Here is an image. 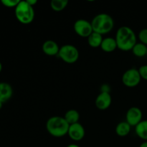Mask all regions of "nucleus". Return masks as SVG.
<instances>
[{"label":"nucleus","instance_id":"1","mask_svg":"<svg viewBox=\"0 0 147 147\" xmlns=\"http://www.w3.org/2000/svg\"><path fill=\"white\" fill-rule=\"evenodd\" d=\"M116 41L118 48L123 51H129L132 50L136 44V34L130 27L123 26L118 30Z\"/></svg>","mask_w":147,"mask_h":147},{"label":"nucleus","instance_id":"2","mask_svg":"<svg viewBox=\"0 0 147 147\" xmlns=\"http://www.w3.org/2000/svg\"><path fill=\"white\" fill-rule=\"evenodd\" d=\"M70 124L65 118L60 116H53L47 120L46 128L52 136L55 137H62L68 133Z\"/></svg>","mask_w":147,"mask_h":147},{"label":"nucleus","instance_id":"3","mask_svg":"<svg viewBox=\"0 0 147 147\" xmlns=\"http://www.w3.org/2000/svg\"><path fill=\"white\" fill-rule=\"evenodd\" d=\"M93 30L95 32L103 34L111 31L114 26L113 18L107 14H99L91 22Z\"/></svg>","mask_w":147,"mask_h":147},{"label":"nucleus","instance_id":"4","mask_svg":"<svg viewBox=\"0 0 147 147\" xmlns=\"http://www.w3.org/2000/svg\"><path fill=\"white\" fill-rule=\"evenodd\" d=\"M15 16L22 24H30L34 18V8L27 1H20L15 7Z\"/></svg>","mask_w":147,"mask_h":147},{"label":"nucleus","instance_id":"5","mask_svg":"<svg viewBox=\"0 0 147 147\" xmlns=\"http://www.w3.org/2000/svg\"><path fill=\"white\" fill-rule=\"evenodd\" d=\"M58 55L64 62L72 64L78 60L79 52L74 45H65L60 48Z\"/></svg>","mask_w":147,"mask_h":147},{"label":"nucleus","instance_id":"6","mask_svg":"<svg viewBox=\"0 0 147 147\" xmlns=\"http://www.w3.org/2000/svg\"><path fill=\"white\" fill-rule=\"evenodd\" d=\"M141 78H142L139 74V70L134 68H131L125 72L122 77V81H123V84L127 87L134 88L139 85V83H140Z\"/></svg>","mask_w":147,"mask_h":147},{"label":"nucleus","instance_id":"7","mask_svg":"<svg viewBox=\"0 0 147 147\" xmlns=\"http://www.w3.org/2000/svg\"><path fill=\"white\" fill-rule=\"evenodd\" d=\"M74 30L82 37H88L93 33L91 23L86 20H78L75 22Z\"/></svg>","mask_w":147,"mask_h":147},{"label":"nucleus","instance_id":"8","mask_svg":"<svg viewBox=\"0 0 147 147\" xmlns=\"http://www.w3.org/2000/svg\"><path fill=\"white\" fill-rule=\"evenodd\" d=\"M142 119V112L139 108L131 107L126 113V122L131 126H136Z\"/></svg>","mask_w":147,"mask_h":147},{"label":"nucleus","instance_id":"9","mask_svg":"<svg viewBox=\"0 0 147 147\" xmlns=\"http://www.w3.org/2000/svg\"><path fill=\"white\" fill-rule=\"evenodd\" d=\"M85 129L80 123H76L70 125L68 130V135L70 139L76 142L82 140L85 136Z\"/></svg>","mask_w":147,"mask_h":147},{"label":"nucleus","instance_id":"10","mask_svg":"<svg viewBox=\"0 0 147 147\" xmlns=\"http://www.w3.org/2000/svg\"><path fill=\"white\" fill-rule=\"evenodd\" d=\"M111 104V96L109 92L102 91L96 99V106L99 110H106Z\"/></svg>","mask_w":147,"mask_h":147},{"label":"nucleus","instance_id":"11","mask_svg":"<svg viewBox=\"0 0 147 147\" xmlns=\"http://www.w3.org/2000/svg\"><path fill=\"white\" fill-rule=\"evenodd\" d=\"M42 50L45 54L53 56L58 55L60 48L58 45L53 40H47L42 45Z\"/></svg>","mask_w":147,"mask_h":147},{"label":"nucleus","instance_id":"12","mask_svg":"<svg viewBox=\"0 0 147 147\" xmlns=\"http://www.w3.org/2000/svg\"><path fill=\"white\" fill-rule=\"evenodd\" d=\"M13 90L9 83H0V101L4 103L11 98Z\"/></svg>","mask_w":147,"mask_h":147},{"label":"nucleus","instance_id":"13","mask_svg":"<svg viewBox=\"0 0 147 147\" xmlns=\"http://www.w3.org/2000/svg\"><path fill=\"white\" fill-rule=\"evenodd\" d=\"M100 47L103 51L106 53H111L114 51L118 47L116 39H113L112 37H107V38L103 39Z\"/></svg>","mask_w":147,"mask_h":147},{"label":"nucleus","instance_id":"14","mask_svg":"<svg viewBox=\"0 0 147 147\" xmlns=\"http://www.w3.org/2000/svg\"><path fill=\"white\" fill-rule=\"evenodd\" d=\"M103 40L102 34L95 32H93V33L88 37V42L89 45L94 48L100 47Z\"/></svg>","mask_w":147,"mask_h":147},{"label":"nucleus","instance_id":"15","mask_svg":"<svg viewBox=\"0 0 147 147\" xmlns=\"http://www.w3.org/2000/svg\"><path fill=\"white\" fill-rule=\"evenodd\" d=\"M64 118L66 121L70 125L74 124V123H78L79 119H80V114L76 110L71 109V110H69L68 111L66 112Z\"/></svg>","mask_w":147,"mask_h":147},{"label":"nucleus","instance_id":"16","mask_svg":"<svg viewBox=\"0 0 147 147\" xmlns=\"http://www.w3.org/2000/svg\"><path fill=\"white\" fill-rule=\"evenodd\" d=\"M136 133L139 138L147 140V120L142 121L136 126Z\"/></svg>","mask_w":147,"mask_h":147},{"label":"nucleus","instance_id":"17","mask_svg":"<svg viewBox=\"0 0 147 147\" xmlns=\"http://www.w3.org/2000/svg\"><path fill=\"white\" fill-rule=\"evenodd\" d=\"M131 131V126L126 121L119 123L116 128V132L119 136H126Z\"/></svg>","mask_w":147,"mask_h":147},{"label":"nucleus","instance_id":"18","mask_svg":"<svg viewBox=\"0 0 147 147\" xmlns=\"http://www.w3.org/2000/svg\"><path fill=\"white\" fill-rule=\"evenodd\" d=\"M67 0H53L50 2V7L54 11H60L67 7Z\"/></svg>","mask_w":147,"mask_h":147},{"label":"nucleus","instance_id":"19","mask_svg":"<svg viewBox=\"0 0 147 147\" xmlns=\"http://www.w3.org/2000/svg\"><path fill=\"white\" fill-rule=\"evenodd\" d=\"M133 53L137 57H143L147 53V47L143 43H136L132 49Z\"/></svg>","mask_w":147,"mask_h":147},{"label":"nucleus","instance_id":"20","mask_svg":"<svg viewBox=\"0 0 147 147\" xmlns=\"http://www.w3.org/2000/svg\"><path fill=\"white\" fill-rule=\"evenodd\" d=\"M20 0H1V4L7 7H16L20 3Z\"/></svg>","mask_w":147,"mask_h":147},{"label":"nucleus","instance_id":"21","mask_svg":"<svg viewBox=\"0 0 147 147\" xmlns=\"http://www.w3.org/2000/svg\"><path fill=\"white\" fill-rule=\"evenodd\" d=\"M139 37L142 43L147 45V29H143L142 30H141L139 34Z\"/></svg>","mask_w":147,"mask_h":147},{"label":"nucleus","instance_id":"22","mask_svg":"<svg viewBox=\"0 0 147 147\" xmlns=\"http://www.w3.org/2000/svg\"><path fill=\"white\" fill-rule=\"evenodd\" d=\"M139 72L141 78H143L145 80H147V65H143L140 67Z\"/></svg>","mask_w":147,"mask_h":147},{"label":"nucleus","instance_id":"23","mask_svg":"<svg viewBox=\"0 0 147 147\" xmlns=\"http://www.w3.org/2000/svg\"><path fill=\"white\" fill-rule=\"evenodd\" d=\"M27 1L28 2L29 4H30V5L32 6V7L34 5H35V4L37 3V0H27Z\"/></svg>","mask_w":147,"mask_h":147},{"label":"nucleus","instance_id":"24","mask_svg":"<svg viewBox=\"0 0 147 147\" xmlns=\"http://www.w3.org/2000/svg\"><path fill=\"white\" fill-rule=\"evenodd\" d=\"M139 147H147V142H144V143H142Z\"/></svg>","mask_w":147,"mask_h":147},{"label":"nucleus","instance_id":"25","mask_svg":"<svg viewBox=\"0 0 147 147\" xmlns=\"http://www.w3.org/2000/svg\"><path fill=\"white\" fill-rule=\"evenodd\" d=\"M67 147H80L78 146V145L77 144H70L68 145Z\"/></svg>","mask_w":147,"mask_h":147},{"label":"nucleus","instance_id":"26","mask_svg":"<svg viewBox=\"0 0 147 147\" xmlns=\"http://www.w3.org/2000/svg\"><path fill=\"white\" fill-rule=\"evenodd\" d=\"M1 70H2V65H1V62H0V73H1Z\"/></svg>","mask_w":147,"mask_h":147},{"label":"nucleus","instance_id":"27","mask_svg":"<svg viewBox=\"0 0 147 147\" xmlns=\"http://www.w3.org/2000/svg\"><path fill=\"white\" fill-rule=\"evenodd\" d=\"M2 106H3V103H2V102L0 101V109H1V108H2Z\"/></svg>","mask_w":147,"mask_h":147},{"label":"nucleus","instance_id":"28","mask_svg":"<svg viewBox=\"0 0 147 147\" xmlns=\"http://www.w3.org/2000/svg\"><path fill=\"white\" fill-rule=\"evenodd\" d=\"M146 55H147V53H146Z\"/></svg>","mask_w":147,"mask_h":147}]
</instances>
